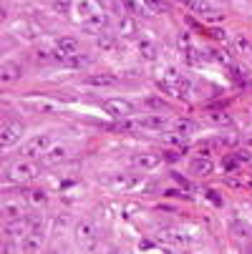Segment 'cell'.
I'll use <instances>...</instances> for the list:
<instances>
[{
	"label": "cell",
	"mask_w": 252,
	"mask_h": 254,
	"mask_svg": "<svg viewBox=\"0 0 252 254\" xmlns=\"http://www.w3.org/2000/svg\"><path fill=\"white\" fill-rule=\"evenodd\" d=\"M5 234H8V239H25L30 234V222L28 219H10L5 224Z\"/></svg>",
	"instance_id": "10"
},
{
	"label": "cell",
	"mask_w": 252,
	"mask_h": 254,
	"mask_svg": "<svg viewBox=\"0 0 252 254\" xmlns=\"http://www.w3.org/2000/svg\"><path fill=\"white\" fill-rule=\"evenodd\" d=\"M86 83L93 86V88H114V86L119 83V78L111 76V73H96V76H88Z\"/></svg>",
	"instance_id": "16"
},
{
	"label": "cell",
	"mask_w": 252,
	"mask_h": 254,
	"mask_svg": "<svg viewBox=\"0 0 252 254\" xmlns=\"http://www.w3.org/2000/svg\"><path fill=\"white\" fill-rule=\"evenodd\" d=\"M28 106L33 108L35 114H56V111H58V106L51 103V101H46V98H41V101H30Z\"/></svg>",
	"instance_id": "21"
},
{
	"label": "cell",
	"mask_w": 252,
	"mask_h": 254,
	"mask_svg": "<svg viewBox=\"0 0 252 254\" xmlns=\"http://www.w3.org/2000/svg\"><path fill=\"white\" fill-rule=\"evenodd\" d=\"M74 234H76V242H79V244L91 247V244L96 242V237H98V229H96V224H93L91 219H79Z\"/></svg>",
	"instance_id": "6"
},
{
	"label": "cell",
	"mask_w": 252,
	"mask_h": 254,
	"mask_svg": "<svg viewBox=\"0 0 252 254\" xmlns=\"http://www.w3.org/2000/svg\"><path fill=\"white\" fill-rule=\"evenodd\" d=\"M214 56H217V61H220V63H225V65H235V61L230 58V53H227V51H217Z\"/></svg>",
	"instance_id": "34"
},
{
	"label": "cell",
	"mask_w": 252,
	"mask_h": 254,
	"mask_svg": "<svg viewBox=\"0 0 252 254\" xmlns=\"http://www.w3.org/2000/svg\"><path fill=\"white\" fill-rule=\"evenodd\" d=\"M174 179H176V184H182V187H184V189H189V184H187V181H184V179H182V176H179V174H174Z\"/></svg>",
	"instance_id": "39"
},
{
	"label": "cell",
	"mask_w": 252,
	"mask_h": 254,
	"mask_svg": "<svg viewBox=\"0 0 252 254\" xmlns=\"http://www.w3.org/2000/svg\"><path fill=\"white\" fill-rule=\"evenodd\" d=\"M119 33H121V35H134V33H136V20H134V15H121V20H119Z\"/></svg>",
	"instance_id": "25"
},
{
	"label": "cell",
	"mask_w": 252,
	"mask_h": 254,
	"mask_svg": "<svg viewBox=\"0 0 252 254\" xmlns=\"http://www.w3.org/2000/svg\"><path fill=\"white\" fill-rule=\"evenodd\" d=\"M0 216H3L5 222H10V219H20V216H23V206H20V201H15V199H3V201H0Z\"/></svg>",
	"instance_id": "12"
},
{
	"label": "cell",
	"mask_w": 252,
	"mask_h": 254,
	"mask_svg": "<svg viewBox=\"0 0 252 254\" xmlns=\"http://www.w3.org/2000/svg\"><path fill=\"white\" fill-rule=\"evenodd\" d=\"M86 25H88L91 30H101V28L109 25V15L101 13V10H96V13H91V15L86 18Z\"/></svg>",
	"instance_id": "19"
},
{
	"label": "cell",
	"mask_w": 252,
	"mask_h": 254,
	"mask_svg": "<svg viewBox=\"0 0 252 254\" xmlns=\"http://www.w3.org/2000/svg\"><path fill=\"white\" fill-rule=\"evenodd\" d=\"M111 187H114V189H121V191L139 189V187H141V176H139V174H119V176L111 179Z\"/></svg>",
	"instance_id": "8"
},
{
	"label": "cell",
	"mask_w": 252,
	"mask_h": 254,
	"mask_svg": "<svg viewBox=\"0 0 252 254\" xmlns=\"http://www.w3.org/2000/svg\"><path fill=\"white\" fill-rule=\"evenodd\" d=\"M121 3H124V10H126V15H141L144 10H141V3H139V0H121Z\"/></svg>",
	"instance_id": "28"
},
{
	"label": "cell",
	"mask_w": 252,
	"mask_h": 254,
	"mask_svg": "<svg viewBox=\"0 0 252 254\" xmlns=\"http://www.w3.org/2000/svg\"><path fill=\"white\" fill-rule=\"evenodd\" d=\"M176 88H179V96H182V98H189V93H192V81L179 76V78H176Z\"/></svg>",
	"instance_id": "29"
},
{
	"label": "cell",
	"mask_w": 252,
	"mask_h": 254,
	"mask_svg": "<svg viewBox=\"0 0 252 254\" xmlns=\"http://www.w3.org/2000/svg\"><path fill=\"white\" fill-rule=\"evenodd\" d=\"M25 201H28L30 206H43V204H46V191H41V189H30Z\"/></svg>",
	"instance_id": "26"
},
{
	"label": "cell",
	"mask_w": 252,
	"mask_h": 254,
	"mask_svg": "<svg viewBox=\"0 0 252 254\" xmlns=\"http://www.w3.org/2000/svg\"><path fill=\"white\" fill-rule=\"evenodd\" d=\"M189 171H192L194 176H209V174L214 171V164L209 161V156H197V159H192Z\"/></svg>",
	"instance_id": "15"
},
{
	"label": "cell",
	"mask_w": 252,
	"mask_h": 254,
	"mask_svg": "<svg viewBox=\"0 0 252 254\" xmlns=\"http://www.w3.org/2000/svg\"><path fill=\"white\" fill-rule=\"evenodd\" d=\"M164 161V156L162 154H136V156H131V166L134 169H139V171H152V169H157L159 164Z\"/></svg>",
	"instance_id": "7"
},
{
	"label": "cell",
	"mask_w": 252,
	"mask_h": 254,
	"mask_svg": "<svg viewBox=\"0 0 252 254\" xmlns=\"http://www.w3.org/2000/svg\"><path fill=\"white\" fill-rule=\"evenodd\" d=\"M176 43H179V48H189L192 46V41H189V33H179V38H176Z\"/></svg>",
	"instance_id": "35"
},
{
	"label": "cell",
	"mask_w": 252,
	"mask_h": 254,
	"mask_svg": "<svg viewBox=\"0 0 252 254\" xmlns=\"http://www.w3.org/2000/svg\"><path fill=\"white\" fill-rule=\"evenodd\" d=\"M35 174H38V166H35L30 159H23V161H13L8 166V179L13 184H25V181H33Z\"/></svg>",
	"instance_id": "1"
},
{
	"label": "cell",
	"mask_w": 252,
	"mask_h": 254,
	"mask_svg": "<svg viewBox=\"0 0 252 254\" xmlns=\"http://www.w3.org/2000/svg\"><path fill=\"white\" fill-rule=\"evenodd\" d=\"M235 48H237L242 56H250V53H252V43L245 38V35H237V38H235Z\"/></svg>",
	"instance_id": "30"
},
{
	"label": "cell",
	"mask_w": 252,
	"mask_h": 254,
	"mask_svg": "<svg viewBox=\"0 0 252 254\" xmlns=\"http://www.w3.org/2000/svg\"><path fill=\"white\" fill-rule=\"evenodd\" d=\"M184 5L194 13V15H202V18H207V20H222L225 15L214 8L209 0H184Z\"/></svg>",
	"instance_id": "4"
},
{
	"label": "cell",
	"mask_w": 252,
	"mask_h": 254,
	"mask_svg": "<svg viewBox=\"0 0 252 254\" xmlns=\"http://www.w3.org/2000/svg\"><path fill=\"white\" fill-rule=\"evenodd\" d=\"M23 136V124L20 121H5L3 128H0V146L10 149L13 143H18Z\"/></svg>",
	"instance_id": "5"
},
{
	"label": "cell",
	"mask_w": 252,
	"mask_h": 254,
	"mask_svg": "<svg viewBox=\"0 0 252 254\" xmlns=\"http://www.w3.org/2000/svg\"><path fill=\"white\" fill-rule=\"evenodd\" d=\"M139 124H141V128H147V131H162V128L169 126V119L162 116V111H159V114H154V116H141Z\"/></svg>",
	"instance_id": "14"
},
{
	"label": "cell",
	"mask_w": 252,
	"mask_h": 254,
	"mask_svg": "<svg viewBox=\"0 0 252 254\" xmlns=\"http://www.w3.org/2000/svg\"><path fill=\"white\" fill-rule=\"evenodd\" d=\"M20 78H23V68H20L18 63L5 61L3 65H0V83L10 86V83H15V81H20Z\"/></svg>",
	"instance_id": "9"
},
{
	"label": "cell",
	"mask_w": 252,
	"mask_h": 254,
	"mask_svg": "<svg viewBox=\"0 0 252 254\" xmlns=\"http://www.w3.org/2000/svg\"><path fill=\"white\" fill-rule=\"evenodd\" d=\"M98 48H101L103 53H116L121 46H119V41H116V35H101V38H98Z\"/></svg>",
	"instance_id": "22"
},
{
	"label": "cell",
	"mask_w": 252,
	"mask_h": 254,
	"mask_svg": "<svg viewBox=\"0 0 252 254\" xmlns=\"http://www.w3.org/2000/svg\"><path fill=\"white\" fill-rule=\"evenodd\" d=\"M91 61H93L91 56H79V53H74V56H68L63 63H66V65H71V68H88V65H91Z\"/></svg>",
	"instance_id": "23"
},
{
	"label": "cell",
	"mask_w": 252,
	"mask_h": 254,
	"mask_svg": "<svg viewBox=\"0 0 252 254\" xmlns=\"http://www.w3.org/2000/svg\"><path fill=\"white\" fill-rule=\"evenodd\" d=\"M139 249H144V252H149V249H162V247H157L154 242H139Z\"/></svg>",
	"instance_id": "37"
},
{
	"label": "cell",
	"mask_w": 252,
	"mask_h": 254,
	"mask_svg": "<svg viewBox=\"0 0 252 254\" xmlns=\"http://www.w3.org/2000/svg\"><path fill=\"white\" fill-rule=\"evenodd\" d=\"M51 5H53V10H56V13L68 15V13H71V8H74V0H51Z\"/></svg>",
	"instance_id": "27"
},
{
	"label": "cell",
	"mask_w": 252,
	"mask_h": 254,
	"mask_svg": "<svg viewBox=\"0 0 252 254\" xmlns=\"http://www.w3.org/2000/svg\"><path fill=\"white\" fill-rule=\"evenodd\" d=\"M35 61H41V63H46V61H48V53H46V51H38V53H35Z\"/></svg>",
	"instance_id": "38"
},
{
	"label": "cell",
	"mask_w": 252,
	"mask_h": 254,
	"mask_svg": "<svg viewBox=\"0 0 252 254\" xmlns=\"http://www.w3.org/2000/svg\"><path fill=\"white\" fill-rule=\"evenodd\" d=\"M79 53V41L71 38V35H66V38H58L56 41V58L58 61H66L68 56Z\"/></svg>",
	"instance_id": "11"
},
{
	"label": "cell",
	"mask_w": 252,
	"mask_h": 254,
	"mask_svg": "<svg viewBox=\"0 0 252 254\" xmlns=\"http://www.w3.org/2000/svg\"><path fill=\"white\" fill-rule=\"evenodd\" d=\"M101 108L106 111V116H111V119H129L134 114V103L126 101V98H106L101 103Z\"/></svg>",
	"instance_id": "2"
},
{
	"label": "cell",
	"mask_w": 252,
	"mask_h": 254,
	"mask_svg": "<svg viewBox=\"0 0 252 254\" xmlns=\"http://www.w3.org/2000/svg\"><path fill=\"white\" fill-rule=\"evenodd\" d=\"M41 244H43V232H30V234L23 239V247H20V249H25V252H38Z\"/></svg>",
	"instance_id": "18"
},
{
	"label": "cell",
	"mask_w": 252,
	"mask_h": 254,
	"mask_svg": "<svg viewBox=\"0 0 252 254\" xmlns=\"http://www.w3.org/2000/svg\"><path fill=\"white\" fill-rule=\"evenodd\" d=\"M144 3H147L154 13H167L169 10V5H167V0H144Z\"/></svg>",
	"instance_id": "32"
},
{
	"label": "cell",
	"mask_w": 252,
	"mask_h": 254,
	"mask_svg": "<svg viewBox=\"0 0 252 254\" xmlns=\"http://www.w3.org/2000/svg\"><path fill=\"white\" fill-rule=\"evenodd\" d=\"M144 103H147L149 108H154V111H167V108H169V106H167V101H164V98H159V96H149Z\"/></svg>",
	"instance_id": "31"
},
{
	"label": "cell",
	"mask_w": 252,
	"mask_h": 254,
	"mask_svg": "<svg viewBox=\"0 0 252 254\" xmlns=\"http://www.w3.org/2000/svg\"><path fill=\"white\" fill-rule=\"evenodd\" d=\"M51 146V136L48 133H41V136H30L23 146H20V154L25 159H35V156H43Z\"/></svg>",
	"instance_id": "3"
},
{
	"label": "cell",
	"mask_w": 252,
	"mask_h": 254,
	"mask_svg": "<svg viewBox=\"0 0 252 254\" xmlns=\"http://www.w3.org/2000/svg\"><path fill=\"white\" fill-rule=\"evenodd\" d=\"M79 13H84V20H86V18H88L91 13H96V10L91 8V3H86V0H84V3L79 5Z\"/></svg>",
	"instance_id": "36"
},
{
	"label": "cell",
	"mask_w": 252,
	"mask_h": 254,
	"mask_svg": "<svg viewBox=\"0 0 252 254\" xmlns=\"http://www.w3.org/2000/svg\"><path fill=\"white\" fill-rule=\"evenodd\" d=\"M212 124H217V126H230V124H232V119H230L227 114L217 111V114H212Z\"/></svg>",
	"instance_id": "33"
},
{
	"label": "cell",
	"mask_w": 252,
	"mask_h": 254,
	"mask_svg": "<svg viewBox=\"0 0 252 254\" xmlns=\"http://www.w3.org/2000/svg\"><path fill=\"white\" fill-rule=\"evenodd\" d=\"M171 126H174V133H182V136H189V133L197 131V124L189 121V119H176Z\"/></svg>",
	"instance_id": "20"
},
{
	"label": "cell",
	"mask_w": 252,
	"mask_h": 254,
	"mask_svg": "<svg viewBox=\"0 0 252 254\" xmlns=\"http://www.w3.org/2000/svg\"><path fill=\"white\" fill-rule=\"evenodd\" d=\"M68 154H71V149H68V146H53V149H48V151L43 154L41 164H43V166H56V164L66 161V159H68Z\"/></svg>",
	"instance_id": "13"
},
{
	"label": "cell",
	"mask_w": 252,
	"mask_h": 254,
	"mask_svg": "<svg viewBox=\"0 0 252 254\" xmlns=\"http://www.w3.org/2000/svg\"><path fill=\"white\" fill-rule=\"evenodd\" d=\"M162 242H174V244H187V234L184 232H174V229H167L159 234Z\"/></svg>",
	"instance_id": "24"
},
{
	"label": "cell",
	"mask_w": 252,
	"mask_h": 254,
	"mask_svg": "<svg viewBox=\"0 0 252 254\" xmlns=\"http://www.w3.org/2000/svg\"><path fill=\"white\" fill-rule=\"evenodd\" d=\"M139 53L147 58V61H154L157 56H159V48H157V43L154 41H149V38H141L139 41Z\"/></svg>",
	"instance_id": "17"
}]
</instances>
